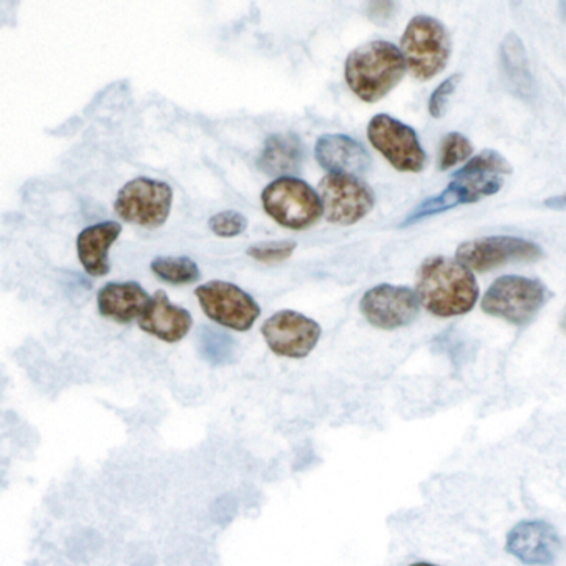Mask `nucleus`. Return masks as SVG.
Instances as JSON below:
<instances>
[{
	"instance_id": "nucleus-16",
	"label": "nucleus",
	"mask_w": 566,
	"mask_h": 566,
	"mask_svg": "<svg viewBox=\"0 0 566 566\" xmlns=\"http://www.w3.org/2000/svg\"><path fill=\"white\" fill-rule=\"evenodd\" d=\"M138 326L157 339L180 343L192 331L193 316L188 309L173 304L165 291H157L138 320Z\"/></svg>"
},
{
	"instance_id": "nucleus-5",
	"label": "nucleus",
	"mask_w": 566,
	"mask_h": 566,
	"mask_svg": "<svg viewBox=\"0 0 566 566\" xmlns=\"http://www.w3.org/2000/svg\"><path fill=\"white\" fill-rule=\"evenodd\" d=\"M550 291L539 279L501 276L485 292L482 309L515 326H527L548 301Z\"/></svg>"
},
{
	"instance_id": "nucleus-29",
	"label": "nucleus",
	"mask_w": 566,
	"mask_h": 566,
	"mask_svg": "<svg viewBox=\"0 0 566 566\" xmlns=\"http://www.w3.org/2000/svg\"><path fill=\"white\" fill-rule=\"evenodd\" d=\"M559 14H562V18L566 21V0L559 4Z\"/></svg>"
},
{
	"instance_id": "nucleus-8",
	"label": "nucleus",
	"mask_w": 566,
	"mask_h": 566,
	"mask_svg": "<svg viewBox=\"0 0 566 566\" xmlns=\"http://www.w3.org/2000/svg\"><path fill=\"white\" fill-rule=\"evenodd\" d=\"M372 147L398 172L419 173L426 169L427 154L416 130L391 115L379 114L369 122Z\"/></svg>"
},
{
	"instance_id": "nucleus-27",
	"label": "nucleus",
	"mask_w": 566,
	"mask_h": 566,
	"mask_svg": "<svg viewBox=\"0 0 566 566\" xmlns=\"http://www.w3.org/2000/svg\"><path fill=\"white\" fill-rule=\"evenodd\" d=\"M460 76H450L449 79L443 80L429 100V112L434 118H440L446 112L447 103H449L450 96L455 92L457 85H459Z\"/></svg>"
},
{
	"instance_id": "nucleus-3",
	"label": "nucleus",
	"mask_w": 566,
	"mask_h": 566,
	"mask_svg": "<svg viewBox=\"0 0 566 566\" xmlns=\"http://www.w3.org/2000/svg\"><path fill=\"white\" fill-rule=\"evenodd\" d=\"M262 203L266 215L288 230H308L324 215L320 193L294 176H282L269 183L263 189Z\"/></svg>"
},
{
	"instance_id": "nucleus-24",
	"label": "nucleus",
	"mask_w": 566,
	"mask_h": 566,
	"mask_svg": "<svg viewBox=\"0 0 566 566\" xmlns=\"http://www.w3.org/2000/svg\"><path fill=\"white\" fill-rule=\"evenodd\" d=\"M474 147L465 135L452 131L447 135L440 145L439 169L442 172L453 169L459 163L465 162L471 157Z\"/></svg>"
},
{
	"instance_id": "nucleus-7",
	"label": "nucleus",
	"mask_w": 566,
	"mask_h": 566,
	"mask_svg": "<svg viewBox=\"0 0 566 566\" xmlns=\"http://www.w3.org/2000/svg\"><path fill=\"white\" fill-rule=\"evenodd\" d=\"M195 292L203 313L228 330L246 333L262 316L256 299L233 282H205Z\"/></svg>"
},
{
	"instance_id": "nucleus-9",
	"label": "nucleus",
	"mask_w": 566,
	"mask_h": 566,
	"mask_svg": "<svg viewBox=\"0 0 566 566\" xmlns=\"http://www.w3.org/2000/svg\"><path fill=\"white\" fill-rule=\"evenodd\" d=\"M324 217L330 223L350 227L374 208V192L359 176L327 173L320 183Z\"/></svg>"
},
{
	"instance_id": "nucleus-22",
	"label": "nucleus",
	"mask_w": 566,
	"mask_h": 566,
	"mask_svg": "<svg viewBox=\"0 0 566 566\" xmlns=\"http://www.w3.org/2000/svg\"><path fill=\"white\" fill-rule=\"evenodd\" d=\"M151 273L169 285H192L201 278L198 265L188 256H159L150 265Z\"/></svg>"
},
{
	"instance_id": "nucleus-19",
	"label": "nucleus",
	"mask_w": 566,
	"mask_h": 566,
	"mask_svg": "<svg viewBox=\"0 0 566 566\" xmlns=\"http://www.w3.org/2000/svg\"><path fill=\"white\" fill-rule=\"evenodd\" d=\"M305 148L296 134H276L266 140L257 166L268 176H291L301 172Z\"/></svg>"
},
{
	"instance_id": "nucleus-31",
	"label": "nucleus",
	"mask_w": 566,
	"mask_h": 566,
	"mask_svg": "<svg viewBox=\"0 0 566 566\" xmlns=\"http://www.w3.org/2000/svg\"><path fill=\"white\" fill-rule=\"evenodd\" d=\"M411 566H437V565H432V563L423 562V563H414V565H411Z\"/></svg>"
},
{
	"instance_id": "nucleus-20",
	"label": "nucleus",
	"mask_w": 566,
	"mask_h": 566,
	"mask_svg": "<svg viewBox=\"0 0 566 566\" xmlns=\"http://www.w3.org/2000/svg\"><path fill=\"white\" fill-rule=\"evenodd\" d=\"M500 63L505 82L508 83L511 92L522 96L523 100L532 99L535 95V82L530 72L525 47L519 35L508 34L501 42Z\"/></svg>"
},
{
	"instance_id": "nucleus-18",
	"label": "nucleus",
	"mask_w": 566,
	"mask_h": 566,
	"mask_svg": "<svg viewBox=\"0 0 566 566\" xmlns=\"http://www.w3.org/2000/svg\"><path fill=\"white\" fill-rule=\"evenodd\" d=\"M122 234V224L117 221H103V223L86 227L77 238V253L83 269L90 276H107L111 273V259L108 253L115 241Z\"/></svg>"
},
{
	"instance_id": "nucleus-2",
	"label": "nucleus",
	"mask_w": 566,
	"mask_h": 566,
	"mask_svg": "<svg viewBox=\"0 0 566 566\" xmlns=\"http://www.w3.org/2000/svg\"><path fill=\"white\" fill-rule=\"evenodd\" d=\"M407 63L391 42L372 41L350 51L344 67L347 85L362 102L384 99L404 77Z\"/></svg>"
},
{
	"instance_id": "nucleus-6",
	"label": "nucleus",
	"mask_w": 566,
	"mask_h": 566,
	"mask_svg": "<svg viewBox=\"0 0 566 566\" xmlns=\"http://www.w3.org/2000/svg\"><path fill=\"white\" fill-rule=\"evenodd\" d=\"M172 205L173 189L169 183L140 176L118 192L114 208L120 220L157 230L169 220Z\"/></svg>"
},
{
	"instance_id": "nucleus-21",
	"label": "nucleus",
	"mask_w": 566,
	"mask_h": 566,
	"mask_svg": "<svg viewBox=\"0 0 566 566\" xmlns=\"http://www.w3.org/2000/svg\"><path fill=\"white\" fill-rule=\"evenodd\" d=\"M199 353L211 366L233 365L238 357V344L230 334L215 327L203 326L199 331Z\"/></svg>"
},
{
	"instance_id": "nucleus-11",
	"label": "nucleus",
	"mask_w": 566,
	"mask_h": 566,
	"mask_svg": "<svg viewBox=\"0 0 566 566\" xmlns=\"http://www.w3.org/2000/svg\"><path fill=\"white\" fill-rule=\"evenodd\" d=\"M262 334L276 356L304 359L320 343L323 330L311 317L291 309H282L265 321Z\"/></svg>"
},
{
	"instance_id": "nucleus-14",
	"label": "nucleus",
	"mask_w": 566,
	"mask_h": 566,
	"mask_svg": "<svg viewBox=\"0 0 566 566\" xmlns=\"http://www.w3.org/2000/svg\"><path fill=\"white\" fill-rule=\"evenodd\" d=\"M314 157L333 175H362L371 169V157L359 141L343 134L317 138Z\"/></svg>"
},
{
	"instance_id": "nucleus-17",
	"label": "nucleus",
	"mask_w": 566,
	"mask_h": 566,
	"mask_svg": "<svg viewBox=\"0 0 566 566\" xmlns=\"http://www.w3.org/2000/svg\"><path fill=\"white\" fill-rule=\"evenodd\" d=\"M150 296L138 282H107L96 296L99 313L118 324L140 320L150 304Z\"/></svg>"
},
{
	"instance_id": "nucleus-23",
	"label": "nucleus",
	"mask_w": 566,
	"mask_h": 566,
	"mask_svg": "<svg viewBox=\"0 0 566 566\" xmlns=\"http://www.w3.org/2000/svg\"><path fill=\"white\" fill-rule=\"evenodd\" d=\"M511 165L504 154L495 150H484L463 165L453 178H504L510 175Z\"/></svg>"
},
{
	"instance_id": "nucleus-25",
	"label": "nucleus",
	"mask_w": 566,
	"mask_h": 566,
	"mask_svg": "<svg viewBox=\"0 0 566 566\" xmlns=\"http://www.w3.org/2000/svg\"><path fill=\"white\" fill-rule=\"evenodd\" d=\"M296 246L298 244L294 241H266V243H257L247 247L246 253L256 262L275 265V263H282L291 257Z\"/></svg>"
},
{
	"instance_id": "nucleus-28",
	"label": "nucleus",
	"mask_w": 566,
	"mask_h": 566,
	"mask_svg": "<svg viewBox=\"0 0 566 566\" xmlns=\"http://www.w3.org/2000/svg\"><path fill=\"white\" fill-rule=\"evenodd\" d=\"M543 205L550 210L563 211L566 210V195L553 196V198L545 199Z\"/></svg>"
},
{
	"instance_id": "nucleus-15",
	"label": "nucleus",
	"mask_w": 566,
	"mask_h": 566,
	"mask_svg": "<svg viewBox=\"0 0 566 566\" xmlns=\"http://www.w3.org/2000/svg\"><path fill=\"white\" fill-rule=\"evenodd\" d=\"M501 186H504V183L452 180V183L442 193L432 196V198H427L426 201L417 206L416 210L411 211L408 217L402 221L401 227H412V224L419 223V221L434 217V215L452 210L457 206L478 201L482 196L495 195V193L500 192Z\"/></svg>"
},
{
	"instance_id": "nucleus-13",
	"label": "nucleus",
	"mask_w": 566,
	"mask_h": 566,
	"mask_svg": "<svg viewBox=\"0 0 566 566\" xmlns=\"http://www.w3.org/2000/svg\"><path fill=\"white\" fill-rule=\"evenodd\" d=\"M505 548L525 565L546 566L558 558L562 540L550 523L525 520L508 532Z\"/></svg>"
},
{
	"instance_id": "nucleus-30",
	"label": "nucleus",
	"mask_w": 566,
	"mask_h": 566,
	"mask_svg": "<svg viewBox=\"0 0 566 566\" xmlns=\"http://www.w3.org/2000/svg\"><path fill=\"white\" fill-rule=\"evenodd\" d=\"M562 330H563V333L566 334V313L563 314V317H562Z\"/></svg>"
},
{
	"instance_id": "nucleus-10",
	"label": "nucleus",
	"mask_w": 566,
	"mask_h": 566,
	"mask_svg": "<svg viewBox=\"0 0 566 566\" xmlns=\"http://www.w3.org/2000/svg\"><path fill=\"white\" fill-rule=\"evenodd\" d=\"M542 256L543 250L539 244L511 236L481 238L460 244L457 250V262L478 273L492 272L508 263L536 262Z\"/></svg>"
},
{
	"instance_id": "nucleus-26",
	"label": "nucleus",
	"mask_w": 566,
	"mask_h": 566,
	"mask_svg": "<svg viewBox=\"0 0 566 566\" xmlns=\"http://www.w3.org/2000/svg\"><path fill=\"white\" fill-rule=\"evenodd\" d=\"M210 230L220 238H234L247 230V218L240 211H220L208 221Z\"/></svg>"
},
{
	"instance_id": "nucleus-1",
	"label": "nucleus",
	"mask_w": 566,
	"mask_h": 566,
	"mask_svg": "<svg viewBox=\"0 0 566 566\" xmlns=\"http://www.w3.org/2000/svg\"><path fill=\"white\" fill-rule=\"evenodd\" d=\"M474 273L446 256L427 257L417 276L420 304L434 316L453 317L471 313L478 299Z\"/></svg>"
},
{
	"instance_id": "nucleus-4",
	"label": "nucleus",
	"mask_w": 566,
	"mask_h": 566,
	"mask_svg": "<svg viewBox=\"0 0 566 566\" xmlns=\"http://www.w3.org/2000/svg\"><path fill=\"white\" fill-rule=\"evenodd\" d=\"M401 51L412 76L429 80L446 69L452 54V42L442 22L420 14L405 27Z\"/></svg>"
},
{
	"instance_id": "nucleus-12",
	"label": "nucleus",
	"mask_w": 566,
	"mask_h": 566,
	"mask_svg": "<svg viewBox=\"0 0 566 566\" xmlns=\"http://www.w3.org/2000/svg\"><path fill=\"white\" fill-rule=\"evenodd\" d=\"M419 296L405 286L379 285L369 289L359 302L360 313L378 330L394 331L416 321Z\"/></svg>"
}]
</instances>
